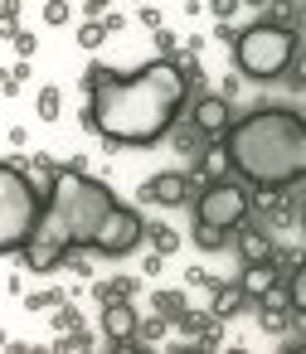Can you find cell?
<instances>
[{"label":"cell","instance_id":"cell-1","mask_svg":"<svg viewBox=\"0 0 306 354\" xmlns=\"http://www.w3.org/2000/svg\"><path fill=\"white\" fill-rule=\"evenodd\" d=\"M151 228L141 223L136 209H127L102 180L83 175V165L59 170L49 185V209L35 233V243L20 252L30 272H54L73 248H93L107 257H127L141 248Z\"/></svg>","mask_w":306,"mask_h":354},{"label":"cell","instance_id":"cell-2","mask_svg":"<svg viewBox=\"0 0 306 354\" xmlns=\"http://www.w3.org/2000/svg\"><path fill=\"white\" fill-rule=\"evenodd\" d=\"M190 97V73L175 59H151L136 73H88V127L112 146H156L170 136Z\"/></svg>","mask_w":306,"mask_h":354},{"label":"cell","instance_id":"cell-3","mask_svg":"<svg viewBox=\"0 0 306 354\" xmlns=\"http://www.w3.org/2000/svg\"><path fill=\"white\" fill-rule=\"evenodd\" d=\"M224 141L233 151V170L258 194L306 180V117H296L287 107L248 112L243 122H233L224 131Z\"/></svg>","mask_w":306,"mask_h":354},{"label":"cell","instance_id":"cell-4","mask_svg":"<svg viewBox=\"0 0 306 354\" xmlns=\"http://www.w3.org/2000/svg\"><path fill=\"white\" fill-rule=\"evenodd\" d=\"M44 209L49 199H39V189L20 165L0 170V252H25L44 223Z\"/></svg>","mask_w":306,"mask_h":354},{"label":"cell","instance_id":"cell-5","mask_svg":"<svg viewBox=\"0 0 306 354\" xmlns=\"http://www.w3.org/2000/svg\"><path fill=\"white\" fill-rule=\"evenodd\" d=\"M233 64H238L243 78H258V83H272V78L291 73V64H296V30L277 25V20H262V25L243 30L233 39Z\"/></svg>","mask_w":306,"mask_h":354},{"label":"cell","instance_id":"cell-6","mask_svg":"<svg viewBox=\"0 0 306 354\" xmlns=\"http://www.w3.org/2000/svg\"><path fill=\"white\" fill-rule=\"evenodd\" d=\"M248 218V194L238 185H209L199 199H195V223H209V228H224V233H238Z\"/></svg>","mask_w":306,"mask_h":354},{"label":"cell","instance_id":"cell-7","mask_svg":"<svg viewBox=\"0 0 306 354\" xmlns=\"http://www.w3.org/2000/svg\"><path fill=\"white\" fill-rule=\"evenodd\" d=\"M195 180H199V170L195 175H180V170H165V175H156V180H146V199L151 204H165V209H175V204H185L190 194H195Z\"/></svg>","mask_w":306,"mask_h":354},{"label":"cell","instance_id":"cell-8","mask_svg":"<svg viewBox=\"0 0 306 354\" xmlns=\"http://www.w3.org/2000/svg\"><path fill=\"white\" fill-rule=\"evenodd\" d=\"M190 117H195V127H199L204 136H224V131L233 127V122H228V97H224V93H219V97H199Z\"/></svg>","mask_w":306,"mask_h":354},{"label":"cell","instance_id":"cell-9","mask_svg":"<svg viewBox=\"0 0 306 354\" xmlns=\"http://www.w3.org/2000/svg\"><path fill=\"white\" fill-rule=\"evenodd\" d=\"M102 330H107V339L127 344V339L141 330V320H136V310H132L127 301H112V306H102Z\"/></svg>","mask_w":306,"mask_h":354},{"label":"cell","instance_id":"cell-10","mask_svg":"<svg viewBox=\"0 0 306 354\" xmlns=\"http://www.w3.org/2000/svg\"><path fill=\"white\" fill-rule=\"evenodd\" d=\"M238 281H243V291H248V296H258V301H267V296H272V286H277V272H272V257H267V262H248Z\"/></svg>","mask_w":306,"mask_h":354},{"label":"cell","instance_id":"cell-11","mask_svg":"<svg viewBox=\"0 0 306 354\" xmlns=\"http://www.w3.org/2000/svg\"><path fill=\"white\" fill-rule=\"evenodd\" d=\"M224 170H233V151H228L224 136H214L209 151L199 156V180H214V175H224Z\"/></svg>","mask_w":306,"mask_h":354},{"label":"cell","instance_id":"cell-12","mask_svg":"<svg viewBox=\"0 0 306 354\" xmlns=\"http://www.w3.org/2000/svg\"><path fill=\"white\" fill-rule=\"evenodd\" d=\"M248 301V291H243V281H233V286H214V301H209V315L214 320H228V315H238V306Z\"/></svg>","mask_w":306,"mask_h":354},{"label":"cell","instance_id":"cell-13","mask_svg":"<svg viewBox=\"0 0 306 354\" xmlns=\"http://www.w3.org/2000/svg\"><path fill=\"white\" fill-rule=\"evenodd\" d=\"M238 252H243V262H267V257H277V252H272V238H267L262 228H243V233H238Z\"/></svg>","mask_w":306,"mask_h":354},{"label":"cell","instance_id":"cell-14","mask_svg":"<svg viewBox=\"0 0 306 354\" xmlns=\"http://www.w3.org/2000/svg\"><path fill=\"white\" fill-rule=\"evenodd\" d=\"M132 291H136V281H132V277H117V281H98V286H93V296H98L102 306H112V301H127Z\"/></svg>","mask_w":306,"mask_h":354},{"label":"cell","instance_id":"cell-15","mask_svg":"<svg viewBox=\"0 0 306 354\" xmlns=\"http://www.w3.org/2000/svg\"><path fill=\"white\" fill-rule=\"evenodd\" d=\"M107 30H112L107 20H83L78 25V49H102L107 44Z\"/></svg>","mask_w":306,"mask_h":354},{"label":"cell","instance_id":"cell-16","mask_svg":"<svg viewBox=\"0 0 306 354\" xmlns=\"http://www.w3.org/2000/svg\"><path fill=\"white\" fill-rule=\"evenodd\" d=\"M35 107H39V117H44V122H59V112H64V93H59V88H39Z\"/></svg>","mask_w":306,"mask_h":354},{"label":"cell","instance_id":"cell-17","mask_svg":"<svg viewBox=\"0 0 306 354\" xmlns=\"http://www.w3.org/2000/svg\"><path fill=\"white\" fill-rule=\"evenodd\" d=\"M287 306L306 315V262H301V267L291 272V281H287Z\"/></svg>","mask_w":306,"mask_h":354},{"label":"cell","instance_id":"cell-18","mask_svg":"<svg viewBox=\"0 0 306 354\" xmlns=\"http://www.w3.org/2000/svg\"><path fill=\"white\" fill-rule=\"evenodd\" d=\"M146 238L156 243V252H175V248H180V238H175L165 223H151V233H146Z\"/></svg>","mask_w":306,"mask_h":354},{"label":"cell","instance_id":"cell-19","mask_svg":"<svg viewBox=\"0 0 306 354\" xmlns=\"http://www.w3.org/2000/svg\"><path fill=\"white\" fill-rule=\"evenodd\" d=\"M224 238H228L224 228H209V223H195V243H199V248H224Z\"/></svg>","mask_w":306,"mask_h":354},{"label":"cell","instance_id":"cell-20","mask_svg":"<svg viewBox=\"0 0 306 354\" xmlns=\"http://www.w3.org/2000/svg\"><path fill=\"white\" fill-rule=\"evenodd\" d=\"M44 20H49L54 30H64V25H69V0H49V6H44Z\"/></svg>","mask_w":306,"mask_h":354},{"label":"cell","instance_id":"cell-21","mask_svg":"<svg viewBox=\"0 0 306 354\" xmlns=\"http://www.w3.org/2000/svg\"><path fill=\"white\" fill-rule=\"evenodd\" d=\"M35 49H39V39L25 35V30H15V54H20V59H35Z\"/></svg>","mask_w":306,"mask_h":354},{"label":"cell","instance_id":"cell-22","mask_svg":"<svg viewBox=\"0 0 306 354\" xmlns=\"http://www.w3.org/2000/svg\"><path fill=\"white\" fill-rule=\"evenodd\" d=\"M54 325H59V330H83V320H78V310H73V306H64V310L54 315Z\"/></svg>","mask_w":306,"mask_h":354},{"label":"cell","instance_id":"cell-23","mask_svg":"<svg viewBox=\"0 0 306 354\" xmlns=\"http://www.w3.org/2000/svg\"><path fill=\"white\" fill-rule=\"evenodd\" d=\"M238 6H243V0H209V15H214V20H228Z\"/></svg>","mask_w":306,"mask_h":354},{"label":"cell","instance_id":"cell-24","mask_svg":"<svg viewBox=\"0 0 306 354\" xmlns=\"http://www.w3.org/2000/svg\"><path fill=\"white\" fill-rule=\"evenodd\" d=\"M136 20H146V30H161V10H156V6H141Z\"/></svg>","mask_w":306,"mask_h":354},{"label":"cell","instance_id":"cell-25","mask_svg":"<svg viewBox=\"0 0 306 354\" xmlns=\"http://www.w3.org/2000/svg\"><path fill=\"white\" fill-rule=\"evenodd\" d=\"M112 10V0H88V20H102Z\"/></svg>","mask_w":306,"mask_h":354},{"label":"cell","instance_id":"cell-26","mask_svg":"<svg viewBox=\"0 0 306 354\" xmlns=\"http://www.w3.org/2000/svg\"><path fill=\"white\" fill-rule=\"evenodd\" d=\"M141 335H146V339H161V335H165V320H146Z\"/></svg>","mask_w":306,"mask_h":354},{"label":"cell","instance_id":"cell-27","mask_svg":"<svg viewBox=\"0 0 306 354\" xmlns=\"http://www.w3.org/2000/svg\"><path fill=\"white\" fill-rule=\"evenodd\" d=\"M291 83H296V88H306V54L291 64Z\"/></svg>","mask_w":306,"mask_h":354},{"label":"cell","instance_id":"cell-28","mask_svg":"<svg viewBox=\"0 0 306 354\" xmlns=\"http://www.w3.org/2000/svg\"><path fill=\"white\" fill-rule=\"evenodd\" d=\"M0 10H6V20L15 25V15H20V0H0Z\"/></svg>","mask_w":306,"mask_h":354},{"label":"cell","instance_id":"cell-29","mask_svg":"<svg viewBox=\"0 0 306 354\" xmlns=\"http://www.w3.org/2000/svg\"><path fill=\"white\" fill-rule=\"evenodd\" d=\"M243 6H258V10H267V6H272V0H243Z\"/></svg>","mask_w":306,"mask_h":354}]
</instances>
